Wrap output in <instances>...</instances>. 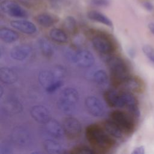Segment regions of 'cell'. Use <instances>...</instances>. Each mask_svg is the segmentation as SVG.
Returning a JSON list of instances; mask_svg holds the SVG:
<instances>
[{"instance_id": "1", "label": "cell", "mask_w": 154, "mask_h": 154, "mask_svg": "<svg viewBox=\"0 0 154 154\" xmlns=\"http://www.w3.org/2000/svg\"><path fill=\"white\" fill-rule=\"evenodd\" d=\"M85 137L96 153H104L109 150L115 141L102 125L92 124L85 129Z\"/></svg>"}, {"instance_id": "2", "label": "cell", "mask_w": 154, "mask_h": 154, "mask_svg": "<svg viewBox=\"0 0 154 154\" xmlns=\"http://www.w3.org/2000/svg\"><path fill=\"white\" fill-rule=\"evenodd\" d=\"M106 63L110 72V81L116 87L121 86L124 81L129 76V70L125 61L120 57L111 55Z\"/></svg>"}, {"instance_id": "3", "label": "cell", "mask_w": 154, "mask_h": 154, "mask_svg": "<svg viewBox=\"0 0 154 154\" xmlns=\"http://www.w3.org/2000/svg\"><path fill=\"white\" fill-rule=\"evenodd\" d=\"M89 35L93 48L99 53L109 55L116 50V46L113 39L105 32L100 31H90Z\"/></svg>"}, {"instance_id": "4", "label": "cell", "mask_w": 154, "mask_h": 154, "mask_svg": "<svg viewBox=\"0 0 154 154\" xmlns=\"http://www.w3.org/2000/svg\"><path fill=\"white\" fill-rule=\"evenodd\" d=\"M78 100V90L72 87H68L61 91L58 100V106L62 112L70 114L75 109Z\"/></svg>"}, {"instance_id": "5", "label": "cell", "mask_w": 154, "mask_h": 154, "mask_svg": "<svg viewBox=\"0 0 154 154\" xmlns=\"http://www.w3.org/2000/svg\"><path fill=\"white\" fill-rule=\"evenodd\" d=\"M110 119L112 120L125 134H129L134 129V123L132 117L126 112L116 110L110 114Z\"/></svg>"}, {"instance_id": "6", "label": "cell", "mask_w": 154, "mask_h": 154, "mask_svg": "<svg viewBox=\"0 0 154 154\" xmlns=\"http://www.w3.org/2000/svg\"><path fill=\"white\" fill-rule=\"evenodd\" d=\"M70 58L74 63L83 68H87L94 63V57L91 52L85 49H78L70 54Z\"/></svg>"}, {"instance_id": "7", "label": "cell", "mask_w": 154, "mask_h": 154, "mask_svg": "<svg viewBox=\"0 0 154 154\" xmlns=\"http://www.w3.org/2000/svg\"><path fill=\"white\" fill-rule=\"evenodd\" d=\"M64 135L70 140H75L81 134L82 126L79 121L73 117H67L63 123Z\"/></svg>"}, {"instance_id": "8", "label": "cell", "mask_w": 154, "mask_h": 154, "mask_svg": "<svg viewBox=\"0 0 154 154\" xmlns=\"http://www.w3.org/2000/svg\"><path fill=\"white\" fill-rule=\"evenodd\" d=\"M2 11L10 16L16 18H26L28 16L26 11L19 4L12 0H4L0 4Z\"/></svg>"}, {"instance_id": "9", "label": "cell", "mask_w": 154, "mask_h": 154, "mask_svg": "<svg viewBox=\"0 0 154 154\" xmlns=\"http://www.w3.org/2000/svg\"><path fill=\"white\" fill-rule=\"evenodd\" d=\"M85 108L90 114L96 117L103 116L106 111L103 103L94 96H89L85 100Z\"/></svg>"}, {"instance_id": "10", "label": "cell", "mask_w": 154, "mask_h": 154, "mask_svg": "<svg viewBox=\"0 0 154 154\" xmlns=\"http://www.w3.org/2000/svg\"><path fill=\"white\" fill-rule=\"evenodd\" d=\"M121 98L123 107H126L135 117H137L140 116L137 100L131 91L126 90L121 91Z\"/></svg>"}, {"instance_id": "11", "label": "cell", "mask_w": 154, "mask_h": 154, "mask_svg": "<svg viewBox=\"0 0 154 154\" xmlns=\"http://www.w3.org/2000/svg\"><path fill=\"white\" fill-rule=\"evenodd\" d=\"M30 114L35 122L41 124H45L51 119L49 109L43 105L33 106L30 110Z\"/></svg>"}, {"instance_id": "12", "label": "cell", "mask_w": 154, "mask_h": 154, "mask_svg": "<svg viewBox=\"0 0 154 154\" xmlns=\"http://www.w3.org/2000/svg\"><path fill=\"white\" fill-rule=\"evenodd\" d=\"M103 97L109 106L112 108H123L120 91H118L115 88L108 89L105 91Z\"/></svg>"}, {"instance_id": "13", "label": "cell", "mask_w": 154, "mask_h": 154, "mask_svg": "<svg viewBox=\"0 0 154 154\" xmlns=\"http://www.w3.org/2000/svg\"><path fill=\"white\" fill-rule=\"evenodd\" d=\"M32 49L28 44H20L15 46L10 52L11 57L16 61H23L31 54Z\"/></svg>"}, {"instance_id": "14", "label": "cell", "mask_w": 154, "mask_h": 154, "mask_svg": "<svg viewBox=\"0 0 154 154\" xmlns=\"http://www.w3.org/2000/svg\"><path fill=\"white\" fill-rule=\"evenodd\" d=\"M10 25L13 28L28 35L34 34L37 31V27L35 24L29 20L24 19L12 20Z\"/></svg>"}, {"instance_id": "15", "label": "cell", "mask_w": 154, "mask_h": 154, "mask_svg": "<svg viewBox=\"0 0 154 154\" xmlns=\"http://www.w3.org/2000/svg\"><path fill=\"white\" fill-rule=\"evenodd\" d=\"M45 125L48 133L54 138L61 139L65 135L63 125H61L56 120L51 119Z\"/></svg>"}, {"instance_id": "16", "label": "cell", "mask_w": 154, "mask_h": 154, "mask_svg": "<svg viewBox=\"0 0 154 154\" xmlns=\"http://www.w3.org/2000/svg\"><path fill=\"white\" fill-rule=\"evenodd\" d=\"M35 20L40 26L48 28L55 24L58 21V18L57 16L53 14L42 13L37 14L35 17Z\"/></svg>"}, {"instance_id": "17", "label": "cell", "mask_w": 154, "mask_h": 154, "mask_svg": "<svg viewBox=\"0 0 154 154\" xmlns=\"http://www.w3.org/2000/svg\"><path fill=\"white\" fill-rule=\"evenodd\" d=\"M38 81L40 83V84L45 87V88L52 84V83L58 81H63L61 79H59L53 69L51 70H43L38 75Z\"/></svg>"}, {"instance_id": "18", "label": "cell", "mask_w": 154, "mask_h": 154, "mask_svg": "<svg viewBox=\"0 0 154 154\" xmlns=\"http://www.w3.org/2000/svg\"><path fill=\"white\" fill-rule=\"evenodd\" d=\"M102 126L113 138H122L125 134L112 120L111 119L107 120L103 122Z\"/></svg>"}, {"instance_id": "19", "label": "cell", "mask_w": 154, "mask_h": 154, "mask_svg": "<svg viewBox=\"0 0 154 154\" xmlns=\"http://www.w3.org/2000/svg\"><path fill=\"white\" fill-rule=\"evenodd\" d=\"M18 76L15 71L8 67H2L0 69V79L1 82L6 84L15 83Z\"/></svg>"}, {"instance_id": "20", "label": "cell", "mask_w": 154, "mask_h": 154, "mask_svg": "<svg viewBox=\"0 0 154 154\" xmlns=\"http://www.w3.org/2000/svg\"><path fill=\"white\" fill-rule=\"evenodd\" d=\"M121 86L125 90L129 91L137 92L141 90L142 84L140 80L135 76H129L122 83Z\"/></svg>"}, {"instance_id": "21", "label": "cell", "mask_w": 154, "mask_h": 154, "mask_svg": "<svg viewBox=\"0 0 154 154\" xmlns=\"http://www.w3.org/2000/svg\"><path fill=\"white\" fill-rule=\"evenodd\" d=\"M45 151L51 154H60L66 152L64 147L57 141L52 140H46L43 143Z\"/></svg>"}, {"instance_id": "22", "label": "cell", "mask_w": 154, "mask_h": 154, "mask_svg": "<svg viewBox=\"0 0 154 154\" xmlns=\"http://www.w3.org/2000/svg\"><path fill=\"white\" fill-rule=\"evenodd\" d=\"M38 45L41 53L46 58H51L54 53V49L51 43L46 38H40L38 41Z\"/></svg>"}, {"instance_id": "23", "label": "cell", "mask_w": 154, "mask_h": 154, "mask_svg": "<svg viewBox=\"0 0 154 154\" xmlns=\"http://www.w3.org/2000/svg\"><path fill=\"white\" fill-rule=\"evenodd\" d=\"M19 35L15 31L7 28H2L0 29V38L7 43H11L18 40Z\"/></svg>"}, {"instance_id": "24", "label": "cell", "mask_w": 154, "mask_h": 154, "mask_svg": "<svg viewBox=\"0 0 154 154\" xmlns=\"http://www.w3.org/2000/svg\"><path fill=\"white\" fill-rule=\"evenodd\" d=\"M87 16L90 19L93 21L97 22L109 27L112 26V22L110 20V19L100 12L92 10L88 13Z\"/></svg>"}, {"instance_id": "25", "label": "cell", "mask_w": 154, "mask_h": 154, "mask_svg": "<svg viewBox=\"0 0 154 154\" xmlns=\"http://www.w3.org/2000/svg\"><path fill=\"white\" fill-rule=\"evenodd\" d=\"M50 38L58 43H65L68 40L67 33L60 28H53L49 32Z\"/></svg>"}, {"instance_id": "26", "label": "cell", "mask_w": 154, "mask_h": 154, "mask_svg": "<svg viewBox=\"0 0 154 154\" xmlns=\"http://www.w3.org/2000/svg\"><path fill=\"white\" fill-rule=\"evenodd\" d=\"M93 78L94 83L100 87L107 86L109 81L108 74L102 69H99L96 71L93 74Z\"/></svg>"}, {"instance_id": "27", "label": "cell", "mask_w": 154, "mask_h": 154, "mask_svg": "<svg viewBox=\"0 0 154 154\" xmlns=\"http://www.w3.org/2000/svg\"><path fill=\"white\" fill-rule=\"evenodd\" d=\"M63 28L67 34L70 35L76 34L78 27L75 19L72 16H67L63 22Z\"/></svg>"}, {"instance_id": "28", "label": "cell", "mask_w": 154, "mask_h": 154, "mask_svg": "<svg viewBox=\"0 0 154 154\" xmlns=\"http://www.w3.org/2000/svg\"><path fill=\"white\" fill-rule=\"evenodd\" d=\"M69 153L72 154H94L95 151L91 147L84 144L78 145L70 149Z\"/></svg>"}, {"instance_id": "29", "label": "cell", "mask_w": 154, "mask_h": 154, "mask_svg": "<svg viewBox=\"0 0 154 154\" xmlns=\"http://www.w3.org/2000/svg\"><path fill=\"white\" fill-rule=\"evenodd\" d=\"M143 52L146 57L154 64V48L149 45L143 46Z\"/></svg>"}, {"instance_id": "30", "label": "cell", "mask_w": 154, "mask_h": 154, "mask_svg": "<svg viewBox=\"0 0 154 154\" xmlns=\"http://www.w3.org/2000/svg\"><path fill=\"white\" fill-rule=\"evenodd\" d=\"M63 84V81H58L52 83L48 87H47L45 88V90L48 93H51L56 91L57 89H58Z\"/></svg>"}, {"instance_id": "31", "label": "cell", "mask_w": 154, "mask_h": 154, "mask_svg": "<svg viewBox=\"0 0 154 154\" xmlns=\"http://www.w3.org/2000/svg\"><path fill=\"white\" fill-rule=\"evenodd\" d=\"M1 153H12L11 147L7 144H2L1 146Z\"/></svg>"}, {"instance_id": "32", "label": "cell", "mask_w": 154, "mask_h": 154, "mask_svg": "<svg viewBox=\"0 0 154 154\" xmlns=\"http://www.w3.org/2000/svg\"><path fill=\"white\" fill-rule=\"evenodd\" d=\"M144 153H145V149L143 146H140L135 147L134 149V150L132 152V154H144Z\"/></svg>"}, {"instance_id": "33", "label": "cell", "mask_w": 154, "mask_h": 154, "mask_svg": "<svg viewBox=\"0 0 154 154\" xmlns=\"http://www.w3.org/2000/svg\"><path fill=\"white\" fill-rule=\"evenodd\" d=\"M94 4L100 6H106L109 3V0H92Z\"/></svg>"}, {"instance_id": "34", "label": "cell", "mask_w": 154, "mask_h": 154, "mask_svg": "<svg viewBox=\"0 0 154 154\" xmlns=\"http://www.w3.org/2000/svg\"><path fill=\"white\" fill-rule=\"evenodd\" d=\"M143 6L147 10V11H151L153 10L154 8V7L153 5V4L150 2H146L143 4Z\"/></svg>"}, {"instance_id": "35", "label": "cell", "mask_w": 154, "mask_h": 154, "mask_svg": "<svg viewBox=\"0 0 154 154\" xmlns=\"http://www.w3.org/2000/svg\"><path fill=\"white\" fill-rule=\"evenodd\" d=\"M148 28H149V30L150 31V32L154 35V22L149 23V25H148Z\"/></svg>"}, {"instance_id": "36", "label": "cell", "mask_w": 154, "mask_h": 154, "mask_svg": "<svg viewBox=\"0 0 154 154\" xmlns=\"http://www.w3.org/2000/svg\"><path fill=\"white\" fill-rule=\"evenodd\" d=\"M129 54L132 57H133L135 55V51H134L133 49H129Z\"/></svg>"}, {"instance_id": "37", "label": "cell", "mask_w": 154, "mask_h": 154, "mask_svg": "<svg viewBox=\"0 0 154 154\" xmlns=\"http://www.w3.org/2000/svg\"><path fill=\"white\" fill-rule=\"evenodd\" d=\"M2 93H3V89H2V87H1V94H0V96L2 97Z\"/></svg>"}]
</instances>
